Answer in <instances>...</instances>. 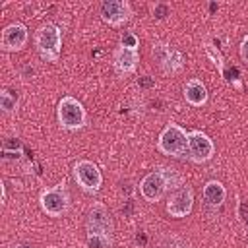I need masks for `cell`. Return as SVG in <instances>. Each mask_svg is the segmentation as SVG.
<instances>
[{"mask_svg":"<svg viewBox=\"0 0 248 248\" xmlns=\"http://www.w3.org/2000/svg\"><path fill=\"white\" fill-rule=\"evenodd\" d=\"M35 46L45 62H56L62 52V31L58 25L46 21L35 31Z\"/></svg>","mask_w":248,"mask_h":248,"instance_id":"obj_1","label":"cell"},{"mask_svg":"<svg viewBox=\"0 0 248 248\" xmlns=\"http://www.w3.org/2000/svg\"><path fill=\"white\" fill-rule=\"evenodd\" d=\"M157 149L169 157H184L188 155V132L180 124H167L157 140Z\"/></svg>","mask_w":248,"mask_h":248,"instance_id":"obj_2","label":"cell"},{"mask_svg":"<svg viewBox=\"0 0 248 248\" xmlns=\"http://www.w3.org/2000/svg\"><path fill=\"white\" fill-rule=\"evenodd\" d=\"M56 116H58V124L64 130H79L85 126L87 122V110L81 105V101H78L72 95H64L58 105H56Z\"/></svg>","mask_w":248,"mask_h":248,"instance_id":"obj_3","label":"cell"},{"mask_svg":"<svg viewBox=\"0 0 248 248\" xmlns=\"http://www.w3.org/2000/svg\"><path fill=\"white\" fill-rule=\"evenodd\" d=\"M39 205L48 217H62L70 209V194L66 182L48 186L39 194Z\"/></svg>","mask_w":248,"mask_h":248,"instance_id":"obj_4","label":"cell"},{"mask_svg":"<svg viewBox=\"0 0 248 248\" xmlns=\"http://www.w3.org/2000/svg\"><path fill=\"white\" fill-rule=\"evenodd\" d=\"M85 231L87 238H103L110 242V232H112V221L110 213L105 203L95 202L89 211H87V221H85Z\"/></svg>","mask_w":248,"mask_h":248,"instance_id":"obj_5","label":"cell"},{"mask_svg":"<svg viewBox=\"0 0 248 248\" xmlns=\"http://www.w3.org/2000/svg\"><path fill=\"white\" fill-rule=\"evenodd\" d=\"M74 178H76L78 186L89 194L99 192L103 186V174H101L99 167L89 159H79L74 165Z\"/></svg>","mask_w":248,"mask_h":248,"instance_id":"obj_6","label":"cell"},{"mask_svg":"<svg viewBox=\"0 0 248 248\" xmlns=\"http://www.w3.org/2000/svg\"><path fill=\"white\" fill-rule=\"evenodd\" d=\"M215 155V143L213 140L202 132V130H190L188 132V159L192 163H207Z\"/></svg>","mask_w":248,"mask_h":248,"instance_id":"obj_7","label":"cell"},{"mask_svg":"<svg viewBox=\"0 0 248 248\" xmlns=\"http://www.w3.org/2000/svg\"><path fill=\"white\" fill-rule=\"evenodd\" d=\"M167 190H170V188H169V180H167V170L165 169L147 172L141 178V182H140V194H141V198L145 202H151V203L159 202L165 196Z\"/></svg>","mask_w":248,"mask_h":248,"instance_id":"obj_8","label":"cell"},{"mask_svg":"<svg viewBox=\"0 0 248 248\" xmlns=\"http://www.w3.org/2000/svg\"><path fill=\"white\" fill-rule=\"evenodd\" d=\"M99 16L110 27H120L132 17V6L126 0H105L99 8Z\"/></svg>","mask_w":248,"mask_h":248,"instance_id":"obj_9","label":"cell"},{"mask_svg":"<svg viewBox=\"0 0 248 248\" xmlns=\"http://www.w3.org/2000/svg\"><path fill=\"white\" fill-rule=\"evenodd\" d=\"M29 41V31L25 27V23L21 21H12L2 29V37H0V46L6 52H17L21 50Z\"/></svg>","mask_w":248,"mask_h":248,"instance_id":"obj_10","label":"cell"},{"mask_svg":"<svg viewBox=\"0 0 248 248\" xmlns=\"http://www.w3.org/2000/svg\"><path fill=\"white\" fill-rule=\"evenodd\" d=\"M192 207H194V190L188 184L180 186L167 202V213L170 217H176V219L190 215Z\"/></svg>","mask_w":248,"mask_h":248,"instance_id":"obj_11","label":"cell"},{"mask_svg":"<svg viewBox=\"0 0 248 248\" xmlns=\"http://www.w3.org/2000/svg\"><path fill=\"white\" fill-rule=\"evenodd\" d=\"M153 54L159 58V66L165 74H178L182 68H184V56L180 50L169 46V45H163V43H157L153 45Z\"/></svg>","mask_w":248,"mask_h":248,"instance_id":"obj_12","label":"cell"},{"mask_svg":"<svg viewBox=\"0 0 248 248\" xmlns=\"http://www.w3.org/2000/svg\"><path fill=\"white\" fill-rule=\"evenodd\" d=\"M112 64H114L116 74H120V76L132 74L140 64V50H132V48L118 45V48L114 50V56H112Z\"/></svg>","mask_w":248,"mask_h":248,"instance_id":"obj_13","label":"cell"},{"mask_svg":"<svg viewBox=\"0 0 248 248\" xmlns=\"http://www.w3.org/2000/svg\"><path fill=\"white\" fill-rule=\"evenodd\" d=\"M207 97H209V93H207V87H205V83L202 79L190 78L186 81V85H184V99H186V103L190 107H196V108L203 107L207 103Z\"/></svg>","mask_w":248,"mask_h":248,"instance_id":"obj_14","label":"cell"},{"mask_svg":"<svg viewBox=\"0 0 248 248\" xmlns=\"http://www.w3.org/2000/svg\"><path fill=\"white\" fill-rule=\"evenodd\" d=\"M202 194H203V200H205L207 205L219 207V205H223V202H225V198H227V188H225L219 180H207V182L203 184Z\"/></svg>","mask_w":248,"mask_h":248,"instance_id":"obj_15","label":"cell"},{"mask_svg":"<svg viewBox=\"0 0 248 248\" xmlns=\"http://www.w3.org/2000/svg\"><path fill=\"white\" fill-rule=\"evenodd\" d=\"M0 108L4 114H16V110H17V101L8 89L0 91Z\"/></svg>","mask_w":248,"mask_h":248,"instance_id":"obj_16","label":"cell"},{"mask_svg":"<svg viewBox=\"0 0 248 248\" xmlns=\"http://www.w3.org/2000/svg\"><path fill=\"white\" fill-rule=\"evenodd\" d=\"M120 46H126V48H132V50H140V39L134 31H126L120 39Z\"/></svg>","mask_w":248,"mask_h":248,"instance_id":"obj_17","label":"cell"},{"mask_svg":"<svg viewBox=\"0 0 248 248\" xmlns=\"http://www.w3.org/2000/svg\"><path fill=\"white\" fill-rule=\"evenodd\" d=\"M205 50H207V54L211 56V60H213V64L219 68V72H223V68H225V64H223V56H221V52L217 50H213V45H209V43H205Z\"/></svg>","mask_w":248,"mask_h":248,"instance_id":"obj_18","label":"cell"},{"mask_svg":"<svg viewBox=\"0 0 248 248\" xmlns=\"http://www.w3.org/2000/svg\"><path fill=\"white\" fill-rule=\"evenodd\" d=\"M238 52H240L242 62H246V64H248V35H244V37H242L240 46H238Z\"/></svg>","mask_w":248,"mask_h":248,"instance_id":"obj_19","label":"cell"},{"mask_svg":"<svg viewBox=\"0 0 248 248\" xmlns=\"http://www.w3.org/2000/svg\"><path fill=\"white\" fill-rule=\"evenodd\" d=\"M0 192H2V203H4L6 202V184L4 182L0 184Z\"/></svg>","mask_w":248,"mask_h":248,"instance_id":"obj_20","label":"cell"},{"mask_svg":"<svg viewBox=\"0 0 248 248\" xmlns=\"http://www.w3.org/2000/svg\"><path fill=\"white\" fill-rule=\"evenodd\" d=\"M14 248H31V246H27V244H16Z\"/></svg>","mask_w":248,"mask_h":248,"instance_id":"obj_21","label":"cell"},{"mask_svg":"<svg viewBox=\"0 0 248 248\" xmlns=\"http://www.w3.org/2000/svg\"><path fill=\"white\" fill-rule=\"evenodd\" d=\"M246 248H248V244H246Z\"/></svg>","mask_w":248,"mask_h":248,"instance_id":"obj_22","label":"cell"}]
</instances>
